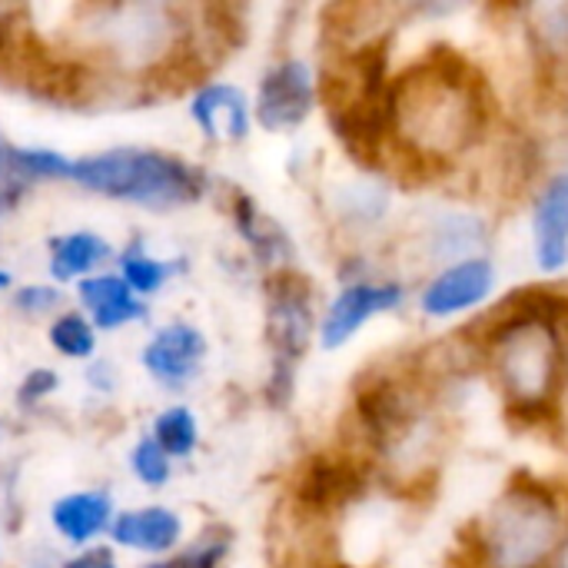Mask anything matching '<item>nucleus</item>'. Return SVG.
Returning <instances> with one entry per match:
<instances>
[{
	"instance_id": "obj_1",
	"label": "nucleus",
	"mask_w": 568,
	"mask_h": 568,
	"mask_svg": "<svg viewBox=\"0 0 568 568\" xmlns=\"http://www.w3.org/2000/svg\"><path fill=\"white\" fill-rule=\"evenodd\" d=\"M489 83L456 47L436 43L389 83V153L416 176L456 170L493 130Z\"/></svg>"
},
{
	"instance_id": "obj_2",
	"label": "nucleus",
	"mask_w": 568,
	"mask_h": 568,
	"mask_svg": "<svg viewBox=\"0 0 568 568\" xmlns=\"http://www.w3.org/2000/svg\"><path fill=\"white\" fill-rule=\"evenodd\" d=\"M476 349L516 426L559 423L568 386L566 329L559 323L499 300L483 316Z\"/></svg>"
},
{
	"instance_id": "obj_3",
	"label": "nucleus",
	"mask_w": 568,
	"mask_h": 568,
	"mask_svg": "<svg viewBox=\"0 0 568 568\" xmlns=\"http://www.w3.org/2000/svg\"><path fill=\"white\" fill-rule=\"evenodd\" d=\"M566 536L559 493L536 476L516 473L466 529L469 568H546Z\"/></svg>"
},
{
	"instance_id": "obj_4",
	"label": "nucleus",
	"mask_w": 568,
	"mask_h": 568,
	"mask_svg": "<svg viewBox=\"0 0 568 568\" xmlns=\"http://www.w3.org/2000/svg\"><path fill=\"white\" fill-rule=\"evenodd\" d=\"M73 180L93 193L136 200L146 206H173L196 196V173L173 156L150 150H110L73 163Z\"/></svg>"
},
{
	"instance_id": "obj_5",
	"label": "nucleus",
	"mask_w": 568,
	"mask_h": 568,
	"mask_svg": "<svg viewBox=\"0 0 568 568\" xmlns=\"http://www.w3.org/2000/svg\"><path fill=\"white\" fill-rule=\"evenodd\" d=\"M496 263L489 256H469L436 270L419 290V313L426 320H453L479 310L496 293Z\"/></svg>"
},
{
	"instance_id": "obj_6",
	"label": "nucleus",
	"mask_w": 568,
	"mask_h": 568,
	"mask_svg": "<svg viewBox=\"0 0 568 568\" xmlns=\"http://www.w3.org/2000/svg\"><path fill=\"white\" fill-rule=\"evenodd\" d=\"M406 286L399 280H373L359 276L343 286V293L329 303L323 323H320V343L326 349H339L346 339H353L373 316L396 313L406 303Z\"/></svg>"
},
{
	"instance_id": "obj_7",
	"label": "nucleus",
	"mask_w": 568,
	"mask_h": 568,
	"mask_svg": "<svg viewBox=\"0 0 568 568\" xmlns=\"http://www.w3.org/2000/svg\"><path fill=\"white\" fill-rule=\"evenodd\" d=\"M270 320L266 336L276 349V366H293L310 346L313 333V310H310V286L296 273H283L270 283Z\"/></svg>"
},
{
	"instance_id": "obj_8",
	"label": "nucleus",
	"mask_w": 568,
	"mask_h": 568,
	"mask_svg": "<svg viewBox=\"0 0 568 568\" xmlns=\"http://www.w3.org/2000/svg\"><path fill=\"white\" fill-rule=\"evenodd\" d=\"M316 103V80L303 60H283L273 67L256 97V116L266 130H293L300 126Z\"/></svg>"
},
{
	"instance_id": "obj_9",
	"label": "nucleus",
	"mask_w": 568,
	"mask_h": 568,
	"mask_svg": "<svg viewBox=\"0 0 568 568\" xmlns=\"http://www.w3.org/2000/svg\"><path fill=\"white\" fill-rule=\"evenodd\" d=\"M366 486V473L356 459L349 456H320L313 459L300 483H296V509L323 519L343 506H349Z\"/></svg>"
},
{
	"instance_id": "obj_10",
	"label": "nucleus",
	"mask_w": 568,
	"mask_h": 568,
	"mask_svg": "<svg viewBox=\"0 0 568 568\" xmlns=\"http://www.w3.org/2000/svg\"><path fill=\"white\" fill-rule=\"evenodd\" d=\"M532 256L546 276L568 266V170L549 173L532 200Z\"/></svg>"
},
{
	"instance_id": "obj_11",
	"label": "nucleus",
	"mask_w": 568,
	"mask_h": 568,
	"mask_svg": "<svg viewBox=\"0 0 568 568\" xmlns=\"http://www.w3.org/2000/svg\"><path fill=\"white\" fill-rule=\"evenodd\" d=\"M493 236V226L483 213L469 210H436L426 216L423 230V250L433 266H449L469 256H486V243Z\"/></svg>"
},
{
	"instance_id": "obj_12",
	"label": "nucleus",
	"mask_w": 568,
	"mask_h": 568,
	"mask_svg": "<svg viewBox=\"0 0 568 568\" xmlns=\"http://www.w3.org/2000/svg\"><path fill=\"white\" fill-rule=\"evenodd\" d=\"M203 349H206V343L193 326H166L146 346L143 363L153 376H160L166 383H183L196 373Z\"/></svg>"
},
{
	"instance_id": "obj_13",
	"label": "nucleus",
	"mask_w": 568,
	"mask_h": 568,
	"mask_svg": "<svg viewBox=\"0 0 568 568\" xmlns=\"http://www.w3.org/2000/svg\"><path fill=\"white\" fill-rule=\"evenodd\" d=\"M193 116L203 126L206 136H226V140H243L250 130V110L246 100L236 87L230 83H213L203 87L193 100Z\"/></svg>"
},
{
	"instance_id": "obj_14",
	"label": "nucleus",
	"mask_w": 568,
	"mask_h": 568,
	"mask_svg": "<svg viewBox=\"0 0 568 568\" xmlns=\"http://www.w3.org/2000/svg\"><path fill=\"white\" fill-rule=\"evenodd\" d=\"M180 519L170 509H140L123 513L113 523V539L120 546L140 549V552H166L180 542Z\"/></svg>"
},
{
	"instance_id": "obj_15",
	"label": "nucleus",
	"mask_w": 568,
	"mask_h": 568,
	"mask_svg": "<svg viewBox=\"0 0 568 568\" xmlns=\"http://www.w3.org/2000/svg\"><path fill=\"white\" fill-rule=\"evenodd\" d=\"M80 300L87 303V310L93 313L97 326L103 329H116L136 316H143V306L133 300L130 286L116 276H93L80 283Z\"/></svg>"
},
{
	"instance_id": "obj_16",
	"label": "nucleus",
	"mask_w": 568,
	"mask_h": 568,
	"mask_svg": "<svg viewBox=\"0 0 568 568\" xmlns=\"http://www.w3.org/2000/svg\"><path fill=\"white\" fill-rule=\"evenodd\" d=\"M110 519V499L100 493H80L67 496L53 506V526L63 532L70 542H87L93 539Z\"/></svg>"
},
{
	"instance_id": "obj_17",
	"label": "nucleus",
	"mask_w": 568,
	"mask_h": 568,
	"mask_svg": "<svg viewBox=\"0 0 568 568\" xmlns=\"http://www.w3.org/2000/svg\"><path fill=\"white\" fill-rule=\"evenodd\" d=\"M106 256H110V246H106L100 236H93V233H73V236H63V240L53 246V263H50V270H53L57 280H73V276L93 270V266H97L100 260H106Z\"/></svg>"
},
{
	"instance_id": "obj_18",
	"label": "nucleus",
	"mask_w": 568,
	"mask_h": 568,
	"mask_svg": "<svg viewBox=\"0 0 568 568\" xmlns=\"http://www.w3.org/2000/svg\"><path fill=\"white\" fill-rule=\"evenodd\" d=\"M236 226H240V233L246 236V243L260 253L263 263H273V260H280V256L290 253L283 230H280L270 216H263L250 200H240V203H236Z\"/></svg>"
},
{
	"instance_id": "obj_19",
	"label": "nucleus",
	"mask_w": 568,
	"mask_h": 568,
	"mask_svg": "<svg viewBox=\"0 0 568 568\" xmlns=\"http://www.w3.org/2000/svg\"><path fill=\"white\" fill-rule=\"evenodd\" d=\"M153 443L166 456H186L196 446V419L190 409H170L156 419V436Z\"/></svg>"
},
{
	"instance_id": "obj_20",
	"label": "nucleus",
	"mask_w": 568,
	"mask_h": 568,
	"mask_svg": "<svg viewBox=\"0 0 568 568\" xmlns=\"http://www.w3.org/2000/svg\"><path fill=\"white\" fill-rule=\"evenodd\" d=\"M50 339H53V346L63 356H73V359L93 353V329L87 326L83 316H63V320H57L53 329H50Z\"/></svg>"
},
{
	"instance_id": "obj_21",
	"label": "nucleus",
	"mask_w": 568,
	"mask_h": 568,
	"mask_svg": "<svg viewBox=\"0 0 568 568\" xmlns=\"http://www.w3.org/2000/svg\"><path fill=\"white\" fill-rule=\"evenodd\" d=\"M170 276V266L156 263V260H146L143 253H126L123 256V283L130 286V293H153L160 290V283Z\"/></svg>"
},
{
	"instance_id": "obj_22",
	"label": "nucleus",
	"mask_w": 568,
	"mask_h": 568,
	"mask_svg": "<svg viewBox=\"0 0 568 568\" xmlns=\"http://www.w3.org/2000/svg\"><path fill=\"white\" fill-rule=\"evenodd\" d=\"M10 163L30 176H70L73 163L50 150H10Z\"/></svg>"
},
{
	"instance_id": "obj_23",
	"label": "nucleus",
	"mask_w": 568,
	"mask_h": 568,
	"mask_svg": "<svg viewBox=\"0 0 568 568\" xmlns=\"http://www.w3.org/2000/svg\"><path fill=\"white\" fill-rule=\"evenodd\" d=\"M133 469H136V476H140L146 486H163L166 476H170L166 453H163L153 439H143V443L133 449Z\"/></svg>"
},
{
	"instance_id": "obj_24",
	"label": "nucleus",
	"mask_w": 568,
	"mask_h": 568,
	"mask_svg": "<svg viewBox=\"0 0 568 568\" xmlns=\"http://www.w3.org/2000/svg\"><path fill=\"white\" fill-rule=\"evenodd\" d=\"M60 303V293L57 290H47V286H30V290H20L17 293V306L27 310V313H47Z\"/></svg>"
},
{
	"instance_id": "obj_25",
	"label": "nucleus",
	"mask_w": 568,
	"mask_h": 568,
	"mask_svg": "<svg viewBox=\"0 0 568 568\" xmlns=\"http://www.w3.org/2000/svg\"><path fill=\"white\" fill-rule=\"evenodd\" d=\"M53 389H57V376L50 369H33L27 376V383L20 386V403H37V399H43Z\"/></svg>"
},
{
	"instance_id": "obj_26",
	"label": "nucleus",
	"mask_w": 568,
	"mask_h": 568,
	"mask_svg": "<svg viewBox=\"0 0 568 568\" xmlns=\"http://www.w3.org/2000/svg\"><path fill=\"white\" fill-rule=\"evenodd\" d=\"M63 568H116V562H113V556L106 549H90V552L70 559Z\"/></svg>"
},
{
	"instance_id": "obj_27",
	"label": "nucleus",
	"mask_w": 568,
	"mask_h": 568,
	"mask_svg": "<svg viewBox=\"0 0 568 568\" xmlns=\"http://www.w3.org/2000/svg\"><path fill=\"white\" fill-rule=\"evenodd\" d=\"M546 568H568V529L566 536H562V542L556 546V552H552V559H549V566Z\"/></svg>"
},
{
	"instance_id": "obj_28",
	"label": "nucleus",
	"mask_w": 568,
	"mask_h": 568,
	"mask_svg": "<svg viewBox=\"0 0 568 568\" xmlns=\"http://www.w3.org/2000/svg\"><path fill=\"white\" fill-rule=\"evenodd\" d=\"M13 196H17V190H0V213L10 206V200H13Z\"/></svg>"
},
{
	"instance_id": "obj_29",
	"label": "nucleus",
	"mask_w": 568,
	"mask_h": 568,
	"mask_svg": "<svg viewBox=\"0 0 568 568\" xmlns=\"http://www.w3.org/2000/svg\"><path fill=\"white\" fill-rule=\"evenodd\" d=\"M7 166H10V150H7V146H3V140H0V173H3Z\"/></svg>"
},
{
	"instance_id": "obj_30",
	"label": "nucleus",
	"mask_w": 568,
	"mask_h": 568,
	"mask_svg": "<svg viewBox=\"0 0 568 568\" xmlns=\"http://www.w3.org/2000/svg\"><path fill=\"white\" fill-rule=\"evenodd\" d=\"M0 286H7V273H0Z\"/></svg>"
},
{
	"instance_id": "obj_31",
	"label": "nucleus",
	"mask_w": 568,
	"mask_h": 568,
	"mask_svg": "<svg viewBox=\"0 0 568 568\" xmlns=\"http://www.w3.org/2000/svg\"><path fill=\"white\" fill-rule=\"evenodd\" d=\"M329 568H346V566H329Z\"/></svg>"
}]
</instances>
